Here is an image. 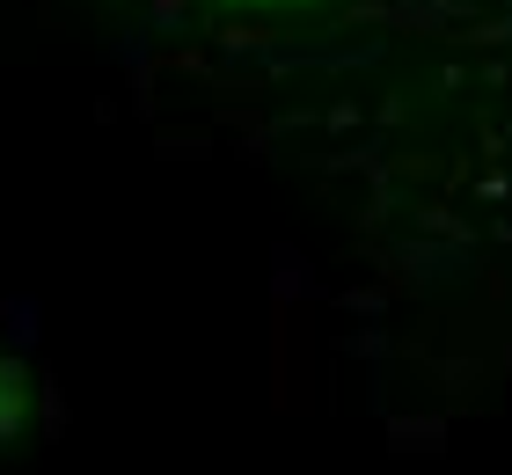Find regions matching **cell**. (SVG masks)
I'll use <instances>...</instances> for the list:
<instances>
[{
  "instance_id": "cell-1",
  "label": "cell",
  "mask_w": 512,
  "mask_h": 475,
  "mask_svg": "<svg viewBox=\"0 0 512 475\" xmlns=\"http://www.w3.org/2000/svg\"><path fill=\"white\" fill-rule=\"evenodd\" d=\"M22 424V359H0V439Z\"/></svg>"
}]
</instances>
